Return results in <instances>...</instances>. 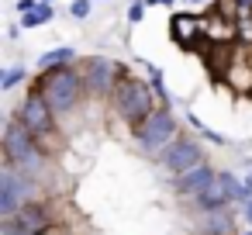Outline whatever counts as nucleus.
Segmentation results:
<instances>
[{
	"label": "nucleus",
	"instance_id": "1",
	"mask_svg": "<svg viewBox=\"0 0 252 235\" xmlns=\"http://www.w3.org/2000/svg\"><path fill=\"white\" fill-rule=\"evenodd\" d=\"M32 87L49 101V107L56 111V118H69V114L83 104V97H90V94H87V83H83L80 63L56 66V69H42Z\"/></svg>",
	"mask_w": 252,
	"mask_h": 235
},
{
	"label": "nucleus",
	"instance_id": "2",
	"mask_svg": "<svg viewBox=\"0 0 252 235\" xmlns=\"http://www.w3.org/2000/svg\"><path fill=\"white\" fill-rule=\"evenodd\" d=\"M156 107H162V104H159L152 83H149V80H138V76H131V73H125L121 83H118L114 94H111V111H114L128 128H138Z\"/></svg>",
	"mask_w": 252,
	"mask_h": 235
},
{
	"label": "nucleus",
	"instance_id": "3",
	"mask_svg": "<svg viewBox=\"0 0 252 235\" xmlns=\"http://www.w3.org/2000/svg\"><path fill=\"white\" fill-rule=\"evenodd\" d=\"M4 159L14 163L21 173H28V176H35V180L49 169V156H45V149H42V138L32 135L14 114H11L7 125H4Z\"/></svg>",
	"mask_w": 252,
	"mask_h": 235
},
{
	"label": "nucleus",
	"instance_id": "4",
	"mask_svg": "<svg viewBox=\"0 0 252 235\" xmlns=\"http://www.w3.org/2000/svg\"><path fill=\"white\" fill-rule=\"evenodd\" d=\"M131 138H135L138 152H145L149 159H159L180 138V121H176L173 107H156L138 128H131Z\"/></svg>",
	"mask_w": 252,
	"mask_h": 235
},
{
	"label": "nucleus",
	"instance_id": "5",
	"mask_svg": "<svg viewBox=\"0 0 252 235\" xmlns=\"http://www.w3.org/2000/svg\"><path fill=\"white\" fill-rule=\"evenodd\" d=\"M38 197V180L21 173L14 163L4 159V166H0V218H14L28 201Z\"/></svg>",
	"mask_w": 252,
	"mask_h": 235
},
{
	"label": "nucleus",
	"instance_id": "6",
	"mask_svg": "<svg viewBox=\"0 0 252 235\" xmlns=\"http://www.w3.org/2000/svg\"><path fill=\"white\" fill-rule=\"evenodd\" d=\"M80 69H83L87 94L97 97V101H111L114 87H118L121 76H125V66L114 63V59H107V56H87V59L80 63Z\"/></svg>",
	"mask_w": 252,
	"mask_h": 235
},
{
	"label": "nucleus",
	"instance_id": "7",
	"mask_svg": "<svg viewBox=\"0 0 252 235\" xmlns=\"http://www.w3.org/2000/svg\"><path fill=\"white\" fill-rule=\"evenodd\" d=\"M14 118H18V121L32 132V135H38L42 142H49V138L56 135V121H59V118H56V111L49 107V101H45L35 87H32V90L18 101Z\"/></svg>",
	"mask_w": 252,
	"mask_h": 235
},
{
	"label": "nucleus",
	"instance_id": "8",
	"mask_svg": "<svg viewBox=\"0 0 252 235\" xmlns=\"http://www.w3.org/2000/svg\"><path fill=\"white\" fill-rule=\"evenodd\" d=\"M169 176H180V173H187V169H193V166H200L204 163V149L193 142V138H187V135H180L159 159H156Z\"/></svg>",
	"mask_w": 252,
	"mask_h": 235
},
{
	"label": "nucleus",
	"instance_id": "9",
	"mask_svg": "<svg viewBox=\"0 0 252 235\" xmlns=\"http://www.w3.org/2000/svg\"><path fill=\"white\" fill-rule=\"evenodd\" d=\"M56 221H59L56 207H52L49 201H42V197L28 201L14 218H7V225H11L14 232H52Z\"/></svg>",
	"mask_w": 252,
	"mask_h": 235
},
{
	"label": "nucleus",
	"instance_id": "10",
	"mask_svg": "<svg viewBox=\"0 0 252 235\" xmlns=\"http://www.w3.org/2000/svg\"><path fill=\"white\" fill-rule=\"evenodd\" d=\"M169 38H173L180 49H193L197 42L211 45V42H207V21H204L200 14H193V11H176V14L169 18Z\"/></svg>",
	"mask_w": 252,
	"mask_h": 235
},
{
	"label": "nucleus",
	"instance_id": "11",
	"mask_svg": "<svg viewBox=\"0 0 252 235\" xmlns=\"http://www.w3.org/2000/svg\"><path fill=\"white\" fill-rule=\"evenodd\" d=\"M214 176H218V169L204 159L200 166H193V169H187V173H180V176H173V194L180 197V201H197L211 183H214Z\"/></svg>",
	"mask_w": 252,
	"mask_h": 235
},
{
	"label": "nucleus",
	"instance_id": "12",
	"mask_svg": "<svg viewBox=\"0 0 252 235\" xmlns=\"http://www.w3.org/2000/svg\"><path fill=\"white\" fill-rule=\"evenodd\" d=\"M204 235H238V221L228 207L221 211H204Z\"/></svg>",
	"mask_w": 252,
	"mask_h": 235
},
{
	"label": "nucleus",
	"instance_id": "13",
	"mask_svg": "<svg viewBox=\"0 0 252 235\" xmlns=\"http://www.w3.org/2000/svg\"><path fill=\"white\" fill-rule=\"evenodd\" d=\"M193 207H200V211H221V207H231V197H228V190H224V183L214 176V183L193 201Z\"/></svg>",
	"mask_w": 252,
	"mask_h": 235
},
{
	"label": "nucleus",
	"instance_id": "14",
	"mask_svg": "<svg viewBox=\"0 0 252 235\" xmlns=\"http://www.w3.org/2000/svg\"><path fill=\"white\" fill-rule=\"evenodd\" d=\"M69 63H80L76 49L73 45H56V49H49V52L38 56V73L42 69H56V66H69Z\"/></svg>",
	"mask_w": 252,
	"mask_h": 235
},
{
	"label": "nucleus",
	"instance_id": "15",
	"mask_svg": "<svg viewBox=\"0 0 252 235\" xmlns=\"http://www.w3.org/2000/svg\"><path fill=\"white\" fill-rule=\"evenodd\" d=\"M138 66L145 69V80L152 83L159 104H162V107H173V94H169V87H166V80H162V69H159L156 63H145V59H138Z\"/></svg>",
	"mask_w": 252,
	"mask_h": 235
},
{
	"label": "nucleus",
	"instance_id": "16",
	"mask_svg": "<svg viewBox=\"0 0 252 235\" xmlns=\"http://www.w3.org/2000/svg\"><path fill=\"white\" fill-rule=\"evenodd\" d=\"M187 125H190V128H193V135H200L204 142H211V145H228V138H224V135H218V132H211V128H207L193 111H187Z\"/></svg>",
	"mask_w": 252,
	"mask_h": 235
},
{
	"label": "nucleus",
	"instance_id": "17",
	"mask_svg": "<svg viewBox=\"0 0 252 235\" xmlns=\"http://www.w3.org/2000/svg\"><path fill=\"white\" fill-rule=\"evenodd\" d=\"M25 80H28V66H21V63H18V66H11L4 76H0V90L11 94V90H14V87H21Z\"/></svg>",
	"mask_w": 252,
	"mask_h": 235
},
{
	"label": "nucleus",
	"instance_id": "18",
	"mask_svg": "<svg viewBox=\"0 0 252 235\" xmlns=\"http://www.w3.org/2000/svg\"><path fill=\"white\" fill-rule=\"evenodd\" d=\"M90 11H94V0H73V4H69V18L73 21H87Z\"/></svg>",
	"mask_w": 252,
	"mask_h": 235
},
{
	"label": "nucleus",
	"instance_id": "19",
	"mask_svg": "<svg viewBox=\"0 0 252 235\" xmlns=\"http://www.w3.org/2000/svg\"><path fill=\"white\" fill-rule=\"evenodd\" d=\"M145 14H149V4H145V0H131V4H128V25H142Z\"/></svg>",
	"mask_w": 252,
	"mask_h": 235
},
{
	"label": "nucleus",
	"instance_id": "20",
	"mask_svg": "<svg viewBox=\"0 0 252 235\" xmlns=\"http://www.w3.org/2000/svg\"><path fill=\"white\" fill-rule=\"evenodd\" d=\"M0 232H4V235H52V232H14V228H11L7 221L0 225Z\"/></svg>",
	"mask_w": 252,
	"mask_h": 235
},
{
	"label": "nucleus",
	"instance_id": "21",
	"mask_svg": "<svg viewBox=\"0 0 252 235\" xmlns=\"http://www.w3.org/2000/svg\"><path fill=\"white\" fill-rule=\"evenodd\" d=\"M242 214H245V221H249V225H252V201H249V204H245V211H242Z\"/></svg>",
	"mask_w": 252,
	"mask_h": 235
},
{
	"label": "nucleus",
	"instance_id": "22",
	"mask_svg": "<svg viewBox=\"0 0 252 235\" xmlns=\"http://www.w3.org/2000/svg\"><path fill=\"white\" fill-rule=\"evenodd\" d=\"M159 7H176V0H159Z\"/></svg>",
	"mask_w": 252,
	"mask_h": 235
},
{
	"label": "nucleus",
	"instance_id": "23",
	"mask_svg": "<svg viewBox=\"0 0 252 235\" xmlns=\"http://www.w3.org/2000/svg\"><path fill=\"white\" fill-rule=\"evenodd\" d=\"M183 4H190V7H197V4H207V0H183Z\"/></svg>",
	"mask_w": 252,
	"mask_h": 235
},
{
	"label": "nucleus",
	"instance_id": "24",
	"mask_svg": "<svg viewBox=\"0 0 252 235\" xmlns=\"http://www.w3.org/2000/svg\"><path fill=\"white\" fill-rule=\"evenodd\" d=\"M42 4H56V0H42Z\"/></svg>",
	"mask_w": 252,
	"mask_h": 235
},
{
	"label": "nucleus",
	"instance_id": "25",
	"mask_svg": "<svg viewBox=\"0 0 252 235\" xmlns=\"http://www.w3.org/2000/svg\"><path fill=\"white\" fill-rule=\"evenodd\" d=\"M245 235H252V228H249V232H245Z\"/></svg>",
	"mask_w": 252,
	"mask_h": 235
}]
</instances>
